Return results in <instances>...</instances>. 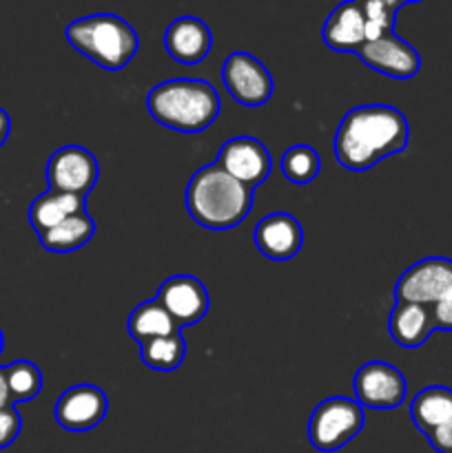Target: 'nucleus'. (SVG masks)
<instances>
[{
  "label": "nucleus",
  "mask_w": 452,
  "mask_h": 453,
  "mask_svg": "<svg viewBox=\"0 0 452 453\" xmlns=\"http://www.w3.org/2000/svg\"><path fill=\"white\" fill-rule=\"evenodd\" d=\"M410 128L401 111L388 104L355 106L341 118L335 133V157L348 171H368L381 159L401 153Z\"/></svg>",
  "instance_id": "f257e3e1"
},
{
  "label": "nucleus",
  "mask_w": 452,
  "mask_h": 453,
  "mask_svg": "<svg viewBox=\"0 0 452 453\" xmlns=\"http://www.w3.org/2000/svg\"><path fill=\"white\" fill-rule=\"evenodd\" d=\"M184 206L191 219L207 230H233L253 208V190L217 164L202 166L186 184Z\"/></svg>",
  "instance_id": "f03ea898"
},
{
  "label": "nucleus",
  "mask_w": 452,
  "mask_h": 453,
  "mask_svg": "<svg viewBox=\"0 0 452 453\" xmlns=\"http://www.w3.org/2000/svg\"><path fill=\"white\" fill-rule=\"evenodd\" d=\"M146 109L162 127L180 133H199L207 131L220 115V93L204 80H167L151 88Z\"/></svg>",
  "instance_id": "7ed1b4c3"
},
{
  "label": "nucleus",
  "mask_w": 452,
  "mask_h": 453,
  "mask_svg": "<svg viewBox=\"0 0 452 453\" xmlns=\"http://www.w3.org/2000/svg\"><path fill=\"white\" fill-rule=\"evenodd\" d=\"M66 42L105 71H120L136 58L140 38L124 18L115 13H93L69 22Z\"/></svg>",
  "instance_id": "20e7f679"
},
{
  "label": "nucleus",
  "mask_w": 452,
  "mask_h": 453,
  "mask_svg": "<svg viewBox=\"0 0 452 453\" xmlns=\"http://www.w3.org/2000/svg\"><path fill=\"white\" fill-rule=\"evenodd\" d=\"M363 427V407L346 396L319 403L308 420V441L317 451L332 453L348 445Z\"/></svg>",
  "instance_id": "39448f33"
},
{
  "label": "nucleus",
  "mask_w": 452,
  "mask_h": 453,
  "mask_svg": "<svg viewBox=\"0 0 452 453\" xmlns=\"http://www.w3.org/2000/svg\"><path fill=\"white\" fill-rule=\"evenodd\" d=\"M222 84L238 104L255 109L273 96V75L246 51H235L222 65Z\"/></svg>",
  "instance_id": "423d86ee"
},
{
  "label": "nucleus",
  "mask_w": 452,
  "mask_h": 453,
  "mask_svg": "<svg viewBox=\"0 0 452 453\" xmlns=\"http://www.w3.org/2000/svg\"><path fill=\"white\" fill-rule=\"evenodd\" d=\"M355 401L368 410H397L406 401V376L386 361L363 363L355 374Z\"/></svg>",
  "instance_id": "0eeeda50"
},
{
  "label": "nucleus",
  "mask_w": 452,
  "mask_h": 453,
  "mask_svg": "<svg viewBox=\"0 0 452 453\" xmlns=\"http://www.w3.org/2000/svg\"><path fill=\"white\" fill-rule=\"evenodd\" d=\"M100 164L84 146H62L47 162V184L51 190L87 197L97 184Z\"/></svg>",
  "instance_id": "6e6552de"
},
{
  "label": "nucleus",
  "mask_w": 452,
  "mask_h": 453,
  "mask_svg": "<svg viewBox=\"0 0 452 453\" xmlns=\"http://www.w3.org/2000/svg\"><path fill=\"white\" fill-rule=\"evenodd\" d=\"M452 286V259L428 257L412 264L394 286V299L406 303L433 305Z\"/></svg>",
  "instance_id": "1a4fd4ad"
},
{
  "label": "nucleus",
  "mask_w": 452,
  "mask_h": 453,
  "mask_svg": "<svg viewBox=\"0 0 452 453\" xmlns=\"http://www.w3.org/2000/svg\"><path fill=\"white\" fill-rule=\"evenodd\" d=\"M215 164L251 190L269 180L273 168L269 149L251 135L230 137L229 142H224Z\"/></svg>",
  "instance_id": "9d476101"
},
{
  "label": "nucleus",
  "mask_w": 452,
  "mask_h": 453,
  "mask_svg": "<svg viewBox=\"0 0 452 453\" xmlns=\"http://www.w3.org/2000/svg\"><path fill=\"white\" fill-rule=\"evenodd\" d=\"M109 411V398L100 388L89 383L65 389L56 403V420L66 432L82 434L97 427Z\"/></svg>",
  "instance_id": "9b49d317"
},
{
  "label": "nucleus",
  "mask_w": 452,
  "mask_h": 453,
  "mask_svg": "<svg viewBox=\"0 0 452 453\" xmlns=\"http://www.w3.org/2000/svg\"><path fill=\"white\" fill-rule=\"evenodd\" d=\"M155 299L171 314L177 327L195 326V323H199L207 317L208 308H211L207 288L193 274H175V277H168L160 286Z\"/></svg>",
  "instance_id": "f8f14e48"
},
{
  "label": "nucleus",
  "mask_w": 452,
  "mask_h": 453,
  "mask_svg": "<svg viewBox=\"0 0 452 453\" xmlns=\"http://www.w3.org/2000/svg\"><path fill=\"white\" fill-rule=\"evenodd\" d=\"M357 56L368 69L394 80H410L421 69V58L417 49L394 34L363 42Z\"/></svg>",
  "instance_id": "ddd939ff"
},
{
  "label": "nucleus",
  "mask_w": 452,
  "mask_h": 453,
  "mask_svg": "<svg viewBox=\"0 0 452 453\" xmlns=\"http://www.w3.org/2000/svg\"><path fill=\"white\" fill-rule=\"evenodd\" d=\"M253 239H255L257 250L266 259L288 261L301 250L304 230H301L300 221L288 212H273V215H266L264 219L257 221Z\"/></svg>",
  "instance_id": "4468645a"
},
{
  "label": "nucleus",
  "mask_w": 452,
  "mask_h": 453,
  "mask_svg": "<svg viewBox=\"0 0 452 453\" xmlns=\"http://www.w3.org/2000/svg\"><path fill=\"white\" fill-rule=\"evenodd\" d=\"M213 34L204 20L180 16L164 31V49L180 65H199L211 53Z\"/></svg>",
  "instance_id": "2eb2a0df"
},
{
  "label": "nucleus",
  "mask_w": 452,
  "mask_h": 453,
  "mask_svg": "<svg viewBox=\"0 0 452 453\" xmlns=\"http://www.w3.org/2000/svg\"><path fill=\"white\" fill-rule=\"evenodd\" d=\"M322 38L337 53H357L366 42V18L359 0H344L328 13Z\"/></svg>",
  "instance_id": "dca6fc26"
},
{
  "label": "nucleus",
  "mask_w": 452,
  "mask_h": 453,
  "mask_svg": "<svg viewBox=\"0 0 452 453\" xmlns=\"http://www.w3.org/2000/svg\"><path fill=\"white\" fill-rule=\"evenodd\" d=\"M437 330L434 327L433 310L428 305L419 303H406V301H397L388 317V332L393 341L401 348L415 349L421 348L430 334Z\"/></svg>",
  "instance_id": "f3484780"
},
{
  "label": "nucleus",
  "mask_w": 452,
  "mask_h": 453,
  "mask_svg": "<svg viewBox=\"0 0 452 453\" xmlns=\"http://www.w3.org/2000/svg\"><path fill=\"white\" fill-rule=\"evenodd\" d=\"M82 211H87V197L49 188L47 193L38 195V197L31 202L29 224L31 228L35 230V234H40Z\"/></svg>",
  "instance_id": "a211bd4d"
},
{
  "label": "nucleus",
  "mask_w": 452,
  "mask_h": 453,
  "mask_svg": "<svg viewBox=\"0 0 452 453\" xmlns=\"http://www.w3.org/2000/svg\"><path fill=\"white\" fill-rule=\"evenodd\" d=\"M410 418L424 436L446 425L448 420H452V389L443 385H430L417 392L410 403Z\"/></svg>",
  "instance_id": "6ab92c4d"
},
{
  "label": "nucleus",
  "mask_w": 452,
  "mask_h": 453,
  "mask_svg": "<svg viewBox=\"0 0 452 453\" xmlns=\"http://www.w3.org/2000/svg\"><path fill=\"white\" fill-rule=\"evenodd\" d=\"M93 233H96V224H93L91 215L87 211H82L78 215L69 217V219L60 221L53 228L40 233L38 239L44 250L65 255V252H74L87 246L93 239Z\"/></svg>",
  "instance_id": "aec40b11"
},
{
  "label": "nucleus",
  "mask_w": 452,
  "mask_h": 453,
  "mask_svg": "<svg viewBox=\"0 0 452 453\" xmlns=\"http://www.w3.org/2000/svg\"><path fill=\"white\" fill-rule=\"evenodd\" d=\"M129 336L136 341L137 345L146 343V341L160 339V336H168L173 332H180L171 314L162 308L158 299H149L144 303L136 305L127 321Z\"/></svg>",
  "instance_id": "412c9836"
},
{
  "label": "nucleus",
  "mask_w": 452,
  "mask_h": 453,
  "mask_svg": "<svg viewBox=\"0 0 452 453\" xmlns=\"http://www.w3.org/2000/svg\"><path fill=\"white\" fill-rule=\"evenodd\" d=\"M186 343L180 332L168 336L146 341L140 345V358L149 370L155 372H175L184 363Z\"/></svg>",
  "instance_id": "4be33fe9"
},
{
  "label": "nucleus",
  "mask_w": 452,
  "mask_h": 453,
  "mask_svg": "<svg viewBox=\"0 0 452 453\" xmlns=\"http://www.w3.org/2000/svg\"><path fill=\"white\" fill-rule=\"evenodd\" d=\"M319 153L308 144H295L282 155V173L291 184H310L319 175Z\"/></svg>",
  "instance_id": "5701e85b"
},
{
  "label": "nucleus",
  "mask_w": 452,
  "mask_h": 453,
  "mask_svg": "<svg viewBox=\"0 0 452 453\" xmlns=\"http://www.w3.org/2000/svg\"><path fill=\"white\" fill-rule=\"evenodd\" d=\"M13 403L34 401L43 389V374L31 361H13L4 367Z\"/></svg>",
  "instance_id": "b1692460"
},
{
  "label": "nucleus",
  "mask_w": 452,
  "mask_h": 453,
  "mask_svg": "<svg viewBox=\"0 0 452 453\" xmlns=\"http://www.w3.org/2000/svg\"><path fill=\"white\" fill-rule=\"evenodd\" d=\"M366 18V42L394 34V16L401 4L397 0H359Z\"/></svg>",
  "instance_id": "393cba45"
},
{
  "label": "nucleus",
  "mask_w": 452,
  "mask_h": 453,
  "mask_svg": "<svg viewBox=\"0 0 452 453\" xmlns=\"http://www.w3.org/2000/svg\"><path fill=\"white\" fill-rule=\"evenodd\" d=\"M22 429V418L18 414L16 405H9L0 410V449H7L13 445Z\"/></svg>",
  "instance_id": "a878e982"
},
{
  "label": "nucleus",
  "mask_w": 452,
  "mask_h": 453,
  "mask_svg": "<svg viewBox=\"0 0 452 453\" xmlns=\"http://www.w3.org/2000/svg\"><path fill=\"white\" fill-rule=\"evenodd\" d=\"M434 319V327L443 332H452V286L437 299V303L430 305Z\"/></svg>",
  "instance_id": "bb28decb"
},
{
  "label": "nucleus",
  "mask_w": 452,
  "mask_h": 453,
  "mask_svg": "<svg viewBox=\"0 0 452 453\" xmlns=\"http://www.w3.org/2000/svg\"><path fill=\"white\" fill-rule=\"evenodd\" d=\"M428 442L433 445L434 451L439 453H450L452 449V420H448L446 425H441L439 429H434L433 434H428Z\"/></svg>",
  "instance_id": "cd10ccee"
},
{
  "label": "nucleus",
  "mask_w": 452,
  "mask_h": 453,
  "mask_svg": "<svg viewBox=\"0 0 452 453\" xmlns=\"http://www.w3.org/2000/svg\"><path fill=\"white\" fill-rule=\"evenodd\" d=\"M9 405H13V401H12V392H9L7 372H4V367H0V410Z\"/></svg>",
  "instance_id": "c85d7f7f"
},
{
  "label": "nucleus",
  "mask_w": 452,
  "mask_h": 453,
  "mask_svg": "<svg viewBox=\"0 0 452 453\" xmlns=\"http://www.w3.org/2000/svg\"><path fill=\"white\" fill-rule=\"evenodd\" d=\"M9 133H12V118H9L7 111L0 109V149H3V144L7 142Z\"/></svg>",
  "instance_id": "c756f323"
},
{
  "label": "nucleus",
  "mask_w": 452,
  "mask_h": 453,
  "mask_svg": "<svg viewBox=\"0 0 452 453\" xmlns=\"http://www.w3.org/2000/svg\"><path fill=\"white\" fill-rule=\"evenodd\" d=\"M399 4H406V3H419V0H397Z\"/></svg>",
  "instance_id": "7c9ffc66"
},
{
  "label": "nucleus",
  "mask_w": 452,
  "mask_h": 453,
  "mask_svg": "<svg viewBox=\"0 0 452 453\" xmlns=\"http://www.w3.org/2000/svg\"><path fill=\"white\" fill-rule=\"evenodd\" d=\"M3 345H4V339H3V330H0V352H3Z\"/></svg>",
  "instance_id": "2f4dec72"
},
{
  "label": "nucleus",
  "mask_w": 452,
  "mask_h": 453,
  "mask_svg": "<svg viewBox=\"0 0 452 453\" xmlns=\"http://www.w3.org/2000/svg\"><path fill=\"white\" fill-rule=\"evenodd\" d=\"M450 453H452V449H450Z\"/></svg>",
  "instance_id": "473e14b6"
}]
</instances>
